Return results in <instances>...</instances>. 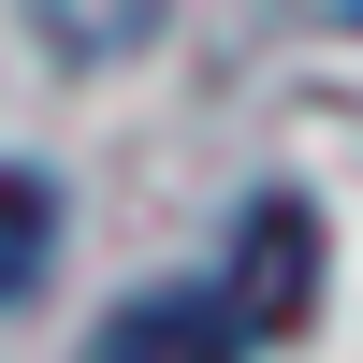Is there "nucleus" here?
<instances>
[{"instance_id": "obj_2", "label": "nucleus", "mask_w": 363, "mask_h": 363, "mask_svg": "<svg viewBox=\"0 0 363 363\" xmlns=\"http://www.w3.org/2000/svg\"><path fill=\"white\" fill-rule=\"evenodd\" d=\"M102 349H247V306H233V277L218 291H145V306L102 320Z\"/></svg>"}, {"instance_id": "obj_1", "label": "nucleus", "mask_w": 363, "mask_h": 363, "mask_svg": "<svg viewBox=\"0 0 363 363\" xmlns=\"http://www.w3.org/2000/svg\"><path fill=\"white\" fill-rule=\"evenodd\" d=\"M233 306H247V335H291V320L320 306V218H306V203H262V218H247Z\"/></svg>"}, {"instance_id": "obj_4", "label": "nucleus", "mask_w": 363, "mask_h": 363, "mask_svg": "<svg viewBox=\"0 0 363 363\" xmlns=\"http://www.w3.org/2000/svg\"><path fill=\"white\" fill-rule=\"evenodd\" d=\"M349 15H363V0H349Z\"/></svg>"}, {"instance_id": "obj_3", "label": "nucleus", "mask_w": 363, "mask_h": 363, "mask_svg": "<svg viewBox=\"0 0 363 363\" xmlns=\"http://www.w3.org/2000/svg\"><path fill=\"white\" fill-rule=\"evenodd\" d=\"M29 262H44V189H29V174H0V306L29 291Z\"/></svg>"}]
</instances>
